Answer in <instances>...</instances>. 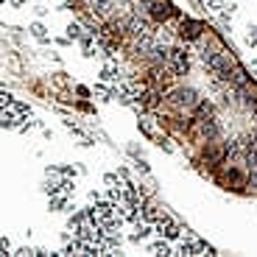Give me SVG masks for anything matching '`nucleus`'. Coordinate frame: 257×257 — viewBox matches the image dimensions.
Wrapping results in <instances>:
<instances>
[{
  "instance_id": "6e6552de",
  "label": "nucleus",
  "mask_w": 257,
  "mask_h": 257,
  "mask_svg": "<svg viewBox=\"0 0 257 257\" xmlns=\"http://www.w3.org/2000/svg\"><path fill=\"white\" fill-rule=\"evenodd\" d=\"M53 213H62L64 207H67V196L64 193H56V196H50V204H48Z\"/></svg>"
},
{
  "instance_id": "423d86ee",
  "label": "nucleus",
  "mask_w": 257,
  "mask_h": 257,
  "mask_svg": "<svg viewBox=\"0 0 257 257\" xmlns=\"http://www.w3.org/2000/svg\"><path fill=\"white\" fill-rule=\"evenodd\" d=\"M101 81H104V84H115V81H118V67H115L112 62L101 67Z\"/></svg>"
},
{
  "instance_id": "2eb2a0df",
  "label": "nucleus",
  "mask_w": 257,
  "mask_h": 257,
  "mask_svg": "<svg viewBox=\"0 0 257 257\" xmlns=\"http://www.w3.org/2000/svg\"><path fill=\"white\" fill-rule=\"evenodd\" d=\"M3 3H6V0H3Z\"/></svg>"
},
{
  "instance_id": "39448f33",
  "label": "nucleus",
  "mask_w": 257,
  "mask_h": 257,
  "mask_svg": "<svg viewBox=\"0 0 257 257\" xmlns=\"http://www.w3.org/2000/svg\"><path fill=\"white\" fill-rule=\"evenodd\" d=\"M193 98H196V95H193L190 90H176V93L171 95V104H176V107H190Z\"/></svg>"
},
{
  "instance_id": "f03ea898",
  "label": "nucleus",
  "mask_w": 257,
  "mask_h": 257,
  "mask_svg": "<svg viewBox=\"0 0 257 257\" xmlns=\"http://www.w3.org/2000/svg\"><path fill=\"white\" fill-rule=\"evenodd\" d=\"M154 229H157V232H159L162 238H168V241H182V229H179L176 224H173L165 213L159 215L157 221H154Z\"/></svg>"
},
{
  "instance_id": "9d476101",
  "label": "nucleus",
  "mask_w": 257,
  "mask_h": 257,
  "mask_svg": "<svg viewBox=\"0 0 257 257\" xmlns=\"http://www.w3.org/2000/svg\"><path fill=\"white\" fill-rule=\"evenodd\" d=\"M246 185L252 187V190H257V168H252L249 176H246Z\"/></svg>"
},
{
  "instance_id": "4468645a",
  "label": "nucleus",
  "mask_w": 257,
  "mask_h": 257,
  "mask_svg": "<svg viewBox=\"0 0 257 257\" xmlns=\"http://www.w3.org/2000/svg\"><path fill=\"white\" fill-rule=\"evenodd\" d=\"M25 3H28V0H14V6H25Z\"/></svg>"
},
{
  "instance_id": "0eeeda50",
  "label": "nucleus",
  "mask_w": 257,
  "mask_h": 257,
  "mask_svg": "<svg viewBox=\"0 0 257 257\" xmlns=\"http://www.w3.org/2000/svg\"><path fill=\"white\" fill-rule=\"evenodd\" d=\"M148 252H151V255H173V246L168 243V238H162V241L151 243V246H148Z\"/></svg>"
},
{
  "instance_id": "ddd939ff",
  "label": "nucleus",
  "mask_w": 257,
  "mask_h": 257,
  "mask_svg": "<svg viewBox=\"0 0 257 257\" xmlns=\"http://www.w3.org/2000/svg\"><path fill=\"white\" fill-rule=\"evenodd\" d=\"M0 249H3V255H11V241H8V238H3V243H0Z\"/></svg>"
},
{
  "instance_id": "7ed1b4c3",
  "label": "nucleus",
  "mask_w": 257,
  "mask_h": 257,
  "mask_svg": "<svg viewBox=\"0 0 257 257\" xmlns=\"http://www.w3.org/2000/svg\"><path fill=\"white\" fill-rule=\"evenodd\" d=\"M148 14H151V20H154V22H165V20H171V17L176 14V8H173L168 0H151Z\"/></svg>"
},
{
  "instance_id": "f257e3e1",
  "label": "nucleus",
  "mask_w": 257,
  "mask_h": 257,
  "mask_svg": "<svg viewBox=\"0 0 257 257\" xmlns=\"http://www.w3.org/2000/svg\"><path fill=\"white\" fill-rule=\"evenodd\" d=\"M168 67H171V73H176V76H182V73H187V67H190V59H187V53L182 48H171L168 50Z\"/></svg>"
},
{
  "instance_id": "9b49d317",
  "label": "nucleus",
  "mask_w": 257,
  "mask_h": 257,
  "mask_svg": "<svg viewBox=\"0 0 257 257\" xmlns=\"http://www.w3.org/2000/svg\"><path fill=\"white\" fill-rule=\"evenodd\" d=\"M67 36H70V39H79V36H81V28L76 25V22H70V25H67Z\"/></svg>"
},
{
  "instance_id": "f8f14e48",
  "label": "nucleus",
  "mask_w": 257,
  "mask_h": 257,
  "mask_svg": "<svg viewBox=\"0 0 257 257\" xmlns=\"http://www.w3.org/2000/svg\"><path fill=\"white\" fill-rule=\"evenodd\" d=\"M93 6L98 8V11H109V0H93Z\"/></svg>"
},
{
  "instance_id": "1a4fd4ad",
  "label": "nucleus",
  "mask_w": 257,
  "mask_h": 257,
  "mask_svg": "<svg viewBox=\"0 0 257 257\" xmlns=\"http://www.w3.org/2000/svg\"><path fill=\"white\" fill-rule=\"evenodd\" d=\"M31 31H34V36H36V39H42V42H48V34H45V28L39 25V22H34V25H31Z\"/></svg>"
},
{
  "instance_id": "20e7f679",
  "label": "nucleus",
  "mask_w": 257,
  "mask_h": 257,
  "mask_svg": "<svg viewBox=\"0 0 257 257\" xmlns=\"http://www.w3.org/2000/svg\"><path fill=\"white\" fill-rule=\"evenodd\" d=\"M179 36L185 39V42H193V39H199L201 36V25L193 20H182L179 22Z\"/></svg>"
}]
</instances>
